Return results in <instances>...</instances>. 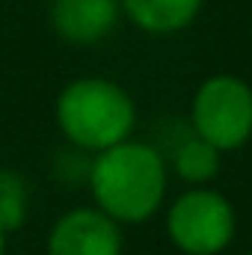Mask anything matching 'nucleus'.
Segmentation results:
<instances>
[{"label":"nucleus","mask_w":252,"mask_h":255,"mask_svg":"<svg viewBox=\"0 0 252 255\" xmlns=\"http://www.w3.org/2000/svg\"><path fill=\"white\" fill-rule=\"evenodd\" d=\"M119 0H51L48 21L57 39L71 48H92L104 42L119 24Z\"/></svg>","instance_id":"nucleus-6"},{"label":"nucleus","mask_w":252,"mask_h":255,"mask_svg":"<svg viewBox=\"0 0 252 255\" xmlns=\"http://www.w3.org/2000/svg\"><path fill=\"white\" fill-rule=\"evenodd\" d=\"M54 122L71 148L98 154L130 139L136 104L125 86L110 77H77L60 89Z\"/></svg>","instance_id":"nucleus-2"},{"label":"nucleus","mask_w":252,"mask_h":255,"mask_svg":"<svg viewBox=\"0 0 252 255\" xmlns=\"http://www.w3.org/2000/svg\"><path fill=\"white\" fill-rule=\"evenodd\" d=\"M250 255H252V250H250Z\"/></svg>","instance_id":"nucleus-12"},{"label":"nucleus","mask_w":252,"mask_h":255,"mask_svg":"<svg viewBox=\"0 0 252 255\" xmlns=\"http://www.w3.org/2000/svg\"><path fill=\"white\" fill-rule=\"evenodd\" d=\"M250 42H252V27H250Z\"/></svg>","instance_id":"nucleus-11"},{"label":"nucleus","mask_w":252,"mask_h":255,"mask_svg":"<svg viewBox=\"0 0 252 255\" xmlns=\"http://www.w3.org/2000/svg\"><path fill=\"white\" fill-rule=\"evenodd\" d=\"M95 208L119 226L151 220L166 199V160L142 139H125L92 154L86 172Z\"/></svg>","instance_id":"nucleus-1"},{"label":"nucleus","mask_w":252,"mask_h":255,"mask_svg":"<svg viewBox=\"0 0 252 255\" xmlns=\"http://www.w3.org/2000/svg\"><path fill=\"white\" fill-rule=\"evenodd\" d=\"M172 169L181 181H187L193 187H205L208 181L220 175V151L193 133L178 142L172 154Z\"/></svg>","instance_id":"nucleus-8"},{"label":"nucleus","mask_w":252,"mask_h":255,"mask_svg":"<svg viewBox=\"0 0 252 255\" xmlns=\"http://www.w3.org/2000/svg\"><path fill=\"white\" fill-rule=\"evenodd\" d=\"M122 226L95 205L71 208L48 232V255H122Z\"/></svg>","instance_id":"nucleus-5"},{"label":"nucleus","mask_w":252,"mask_h":255,"mask_svg":"<svg viewBox=\"0 0 252 255\" xmlns=\"http://www.w3.org/2000/svg\"><path fill=\"white\" fill-rule=\"evenodd\" d=\"M27 208H30V190L24 175L0 166V226L6 229V235L18 232L27 223Z\"/></svg>","instance_id":"nucleus-9"},{"label":"nucleus","mask_w":252,"mask_h":255,"mask_svg":"<svg viewBox=\"0 0 252 255\" xmlns=\"http://www.w3.org/2000/svg\"><path fill=\"white\" fill-rule=\"evenodd\" d=\"M6 238H9V235H6V229L0 226V255H6Z\"/></svg>","instance_id":"nucleus-10"},{"label":"nucleus","mask_w":252,"mask_h":255,"mask_svg":"<svg viewBox=\"0 0 252 255\" xmlns=\"http://www.w3.org/2000/svg\"><path fill=\"white\" fill-rule=\"evenodd\" d=\"M205 0H119L122 15L151 36H172L199 18Z\"/></svg>","instance_id":"nucleus-7"},{"label":"nucleus","mask_w":252,"mask_h":255,"mask_svg":"<svg viewBox=\"0 0 252 255\" xmlns=\"http://www.w3.org/2000/svg\"><path fill=\"white\" fill-rule=\"evenodd\" d=\"M193 133L220 154L247 145L252 136V86L235 74L202 80L190 104Z\"/></svg>","instance_id":"nucleus-3"},{"label":"nucleus","mask_w":252,"mask_h":255,"mask_svg":"<svg viewBox=\"0 0 252 255\" xmlns=\"http://www.w3.org/2000/svg\"><path fill=\"white\" fill-rule=\"evenodd\" d=\"M238 232L232 202L220 190L190 187L166 211V235L184 255H220Z\"/></svg>","instance_id":"nucleus-4"}]
</instances>
